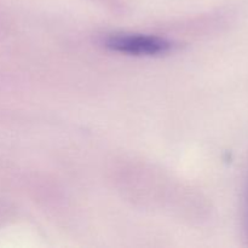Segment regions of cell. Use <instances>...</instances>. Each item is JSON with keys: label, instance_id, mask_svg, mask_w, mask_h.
Returning a JSON list of instances; mask_svg holds the SVG:
<instances>
[{"label": "cell", "instance_id": "obj_1", "mask_svg": "<svg viewBox=\"0 0 248 248\" xmlns=\"http://www.w3.org/2000/svg\"><path fill=\"white\" fill-rule=\"evenodd\" d=\"M107 46L119 52L131 55H157L164 53L171 47V44L165 39L148 35H115L110 36Z\"/></svg>", "mask_w": 248, "mask_h": 248}]
</instances>
